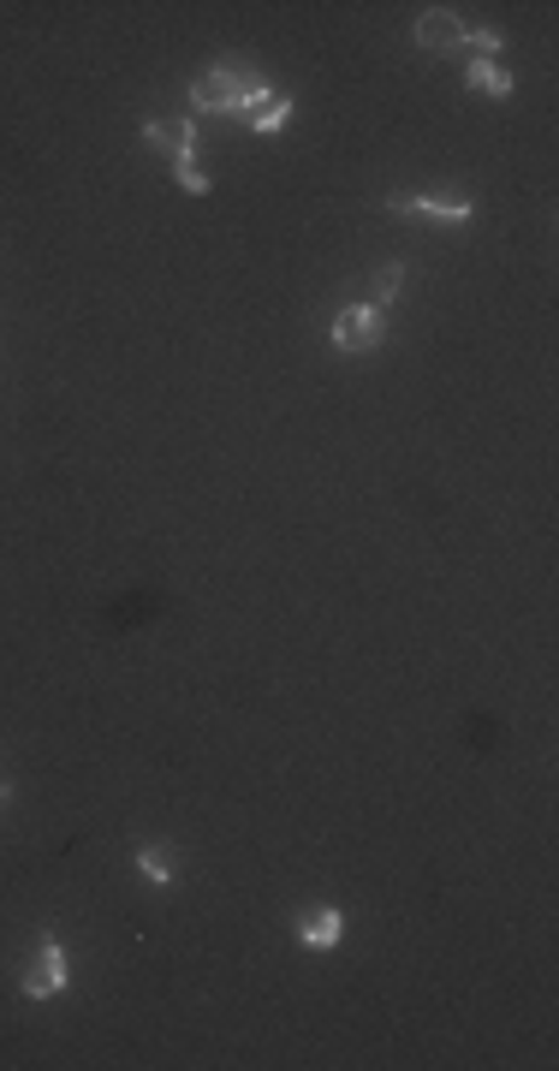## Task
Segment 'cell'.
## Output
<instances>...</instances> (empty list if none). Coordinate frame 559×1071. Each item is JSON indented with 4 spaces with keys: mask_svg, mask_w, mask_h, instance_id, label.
Listing matches in <instances>:
<instances>
[{
    "mask_svg": "<svg viewBox=\"0 0 559 1071\" xmlns=\"http://www.w3.org/2000/svg\"><path fill=\"white\" fill-rule=\"evenodd\" d=\"M66 982H72V965H66V947H60L54 935H42L37 940V952H30V965H24V1000H60L66 995Z\"/></svg>",
    "mask_w": 559,
    "mask_h": 1071,
    "instance_id": "obj_1",
    "label": "cell"
},
{
    "mask_svg": "<svg viewBox=\"0 0 559 1071\" xmlns=\"http://www.w3.org/2000/svg\"><path fill=\"white\" fill-rule=\"evenodd\" d=\"M328 346L333 351H375L387 346V310H375V303H351L328 322Z\"/></svg>",
    "mask_w": 559,
    "mask_h": 1071,
    "instance_id": "obj_2",
    "label": "cell"
},
{
    "mask_svg": "<svg viewBox=\"0 0 559 1071\" xmlns=\"http://www.w3.org/2000/svg\"><path fill=\"white\" fill-rule=\"evenodd\" d=\"M245 90L250 84L227 66V60H220V66H209L203 78H190V107H197V114H238Z\"/></svg>",
    "mask_w": 559,
    "mask_h": 1071,
    "instance_id": "obj_3",
    "label": "cell"
},
{
    "mask_svg": "<svg viewBox=\"0 0 559 1071\" xmlns=\"http://www.w3.org/2000/svg\"><path fill=\"white\" fill-rule=\"evenodd\" d=\"M393 215H423V220H446V227H465L476 220V203L458 190H435V197H387Z\"/></svg>",
    "mask_w": 559,
    "mask_h": 1071,
    "instance_id": "obj_4",
    "label": "cell"
},
{
    "mask_svg": "<svg viewBox=\"0 0 559 1071\" xmlns=\"http://www.w3.org/2000/svg\"><path fill=\"white\" fill-rule=\"evenodd\" d=\"M143 150L167 155V162H197V120H149Z\"/></svg>",
    "mask_w": 559,
    "mask_h": 1071,
    "instance_id": "obj_5",
    "label": "cell"
},
{
    "mask_svg": "<svg viewBox=\"0 0 559 1071\" xmlns=\"http://www.w3.org/2000/svg\"><path fill=\"white\" fill-rule=\"evenodd\" d=\"M411 37H417V48H428V54H453V48H465V19H458L453 7H428L417 24H411Z\"/></svg>",
    "mask_w": 559,
    "mask_h": 1071,
    "instance_id": "obj_6",
    "label": "cell"
},
{
    "mask_svg": "<svg viewBox=\"0 0 559 1071\" xmlns=\"http://www.w3.org/2000/svg\"><path fill=\"white\" fill-rule=\"evenodd\" d=\"M340 935H345V910H333V905H315L298 917V947H310V952H333Z\"/></svg>",
    "mask_w": 559,
    "mask_h": 1071,
    "instance_id": "obj_7",
    "label": "cell"
},
{
    "mask_svg": "<svg viewBox=\"0 0 559 1071\" xmlns=\"http://www.w3.org/2000/svg\"><path fill=\"white\" fill-rule=\"evenodd\" d=\"M465 84L483 90V95H494V102H506V95H513V72L494 66V60H470V66H465Z\"/></svg>",
    "mask_w": 559,
    "mask_h": 1071,
    "instance_id": "obj_8",
    "label": "cell"
},
{
    "mask_svg": "<svg viewBox=\"0 0 559 1071\" xmlns=\"http://www.w3.org/2000/svg\"><path fill=\"white\" fill-rule=\"evenodd\" d=\"M250 125H257V132L262 137H275V132H286V120H292V95H275V90H268L262 95V102L257 107H250V114H245Z\"/></svg>",
    "mask_w": 559,
    "mask_h": 1071,
    "instance_id": "obj_9",
    "label": "cell"
},
{
    "mask_svg": "<svg viewBox=\"0 0 559 1071\" xmlns=\"http://www.w3.org/2000/svg\"><path fill=\"white\" fill-rule=\"evenodd\" d=\"M137 875L149 887H173V875H179V869H173V852H167V845H143V852H137Z\"/></svg>",
    "mask_w": 559,
    "mask_h": 1071,
    "instance_id": "obj_10",
    "label": "cell"
},
{
    "mask_svg": "<svg viewBox=\"0 0 559 1071\" xmlns=\"http://www.w3.org/2000/svg\"><path fill=\"white\" fill-rule=\"evenodd\" d=\"M398 286H405V268L387 262L381 275H370V298H375V310H387V303L398 298Z\"/></svg>",
    "mask_w": 559,
    "mask_h": 1071,
    "instance_id": "obj_11",
    "label": "cell"
},
{
    "mask_svg": "<svg viewBox=\"0 0 559 1071\" xmlns=\"http://www.w3.org/2000/svg\"><path fill=\"white\" fill-rule=\"evenodd\" d=\"M173 179H179V190H185V197H209V173H203L197 162H173Z\"/></svg>",
    "mask_w": 559,
    "mask_h": 1071,
    "instance_id": "obj_12",
    "label": "cell"
},
{
    "mask_svg": "<svg viewBox=\"0 0 559 1071\" xmlns=\"http://www.w3.org/2000/svg\"><path fill=\"white\" fill-rule=\"evenodd\" d=\"M465 48H470V54H483V60H494L506 48V37H500V30H465Z\"/></svg>",
    "mask_w": 559,
    "mask_h": 1071,
    "instance_id": "obj_13",
    "label": "cell"
},
{
    "mask_svg": "<svg viewBox=\"0 0 559 1071\" xmlns=\"http://www.w3.org/2000/svg\"><path fill=\"white\" fill-rule=\"evenodd\" d=\"M12 804V786H7V780H0V810H7Z\"/></svg>",
    "mask_w": 559,
    "mask_h": 1071,
    "instance_id": "obj_14",
    "label": "cell"
}]
</instances>
